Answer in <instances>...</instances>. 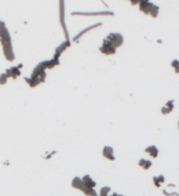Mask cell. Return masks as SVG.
Wrapping results in <instances>:
<instances>
[{
  "label": "cell",
  "mask_w": 179,
  "mask_h": 196,
  "mask_svg": "<svg viewBox=\"0 0 179 196\" xmlns=\"http://www.w3.org/2000/svg\"><path fill=\"white\" fill-rule=\"evenodd\" d=\"M0 42H1V45L3 47V51L7 60H14L15 56H14L10 34L7 31V27H5V24L1 21H0Z\"/></svg>",
  "instance_id": "obj_1"
},
{
  "label": "cell",
  "mask_w": 179,
  "mask_h": 196,
  "mask_svg": "<svg viewBox=\"0 0 179 196\" xmlns=\"http://www.w3.org/2000/svg\"><path fill=\"white\" fill-rule=\"evenodd\" d=\"M106 39L116 49L118 48V47L122 46L123 43H124V37L120 34H118V32H111V34L108 35V37H107Z\"/></svg>",
  "instance_id": "obj_2"
},
{
  "label": "cell",
  "mask_w": 179,
  "mask_h": 196,
  "mask_svg": "<svg viewBox=\"0 0 179 196\" xmlns=\"http://www.w3.org/2000/svg\"><path fill=\"white\" fill-rule=\"evenodd\" d=\"M100 51L102 53L106 54V56H111V54H115L116 52V48L109 42L107 39H105L103 42V45L100 47Z\"/></svg>",
  "instance_id": "obj_3"
},
{
  "label": "cell",
  "mask_w": 179,
  "mask_h": 196,
  "mask_svg": "<svg viewBox=\"0 0 179 196\" xmlns=\"http://www.w3.org/2000/svg\"><path fill=\"white\" fill-rule=\"evenodd\" d=\"M154 3L150 1V0H140L139 3H138V9L140 12H142L146 15H150L151 10H152Z\"/></svg>",
  "instance_id": "obj_4"
},
{
  "label": "cell",
  "mask_w": 179,
  "mask_h": 196,
  "mask_svg": "<svg viewBox=\"0 0 179 196\" xmlns=\"http://www.w3.org/2000/svg\"><path fill=\"white\" fill-rule=\"evenodd\" d=\"M60 20H61V25L64 29V32L66 35V38L68 40V34H67V28L65 25V19H64V0H60Z\"/></svg>",
  "instance_id": "obj_5"
},
{
  "label": "cell",
  "mask_w": 179,
  "mask_h": 196,
  "mask_svg": "<svg viewBox=\"0 0 179 196\" xmlns=\"http://www.w3.org/2000/svg\"><path fill=\"white\" fill-rule=\"evenodd\" d=\"M72 15H81V16H113L114 13L107 10V12H96V13H72Z\"/></svg>",
  "instance_id": "obj_6"
},
{
  "label": "cell",
  "mask_w": 179,
  "mask_h": 196,
  "mask_svg": "<svg viewBox=\"0 0 179 196\" xmlns=\"http://www.w3.org/2000/svg\"><path fill=\"white\" fill-rule=\"evenodd\" d=\"M103 154L104 156H106L107 159L111 160V161H114V154H113V148L110 147V146H105L103 149Z\"/></svg>",
  "instance_id": "obj_7"
},
{
  "label": "cell",
  "mask_w": 179,
  "mask_h": 196,
  "mask_svg": "<svg viewBox=\"0 0 179 196\" xmlns=\"http://www.w3.org/2000/svg\"><path fill=\"white\" fill-rule=\"evenodd\" d=\"M98 26H102V23L100 22V23H96V24H93V25H91V26H89V27H87L86 29H84V30H82L81 32H80V34L76 35V38H74V41L76 40H78V39H80L82 37V35H83L84 34H86L87 31H89V30H91V29H93V28H96V27H98Z\"/></svg>",
  "instance_id": "obj_8"
},
{
  "label": "cell",
  "mask_w": 179,
  "mask_h": 196,
  "mask_svg": "<svg viewBox=\"0 0 179 196\" xmlns=\"http://www.w3.org/2000/svg\"><path fill=\"white\" fill-rule=\"evenodd\" d=\"M19 74H20V71L18 70L17 67H13V68H11L10 70H7V76H12L13 78H16Z\"/></svg>",
  "instance_id": "obj_9"
},
{
  "label": "cell",
  "mask_w": 179,
  "mask_h": 196,
  "mask_svg": "<svg viewBox=\"0 0 179 196\" xmlns=\"http://www.w3.org/2000/svg\"><path fill=\"white\" fill-rule=\"evenodd\" d=\"M158 14H159V6L158 5H154L152 10H151V13H150V15L152 16L153 18H157Z\"/></svg>",
  "instance_id": "obj_10"
},
{
  "label": "cell",
  "mask_w": 179,
  "mask_h": 196,
  "mask_svg": "<svg viewBox=\"0 0 179 196\" xmlns=\"http://www.w3.org/2000/svg\"><path fill=\"white\" fill-rule=\"evenodd\" d=\"M174 103H175V100H174V99H170V100L167 101V103L164 104V106H166L168 107V109L171 110V111L173 112V110H174Z\"/></svg>",
  "instance_id": "obj_11"
},
{
  "label": "cell",
  "mask_w": 179,
  "mask_h": 196,
  "mask_svg": "<svg viewBox=\"0 0 179 196\" xmlns=\"http://www.w3.org/2000/svg\"><path fill=\"white\" fill-rule=\"evenodd\" d=\"M160 113L162 115H169V114H171V113H172V111H171V110H169L168 109V107L166 106H164L160 109Z\"/></svg>",
  "instance_id": "obj_12"
},
{
  "label": "cell",
  "mask_w": 179,
  "mask_h": 196,
  "mask_svg": "<svg viewBox=\"0 0 179 196\" xmlns=\"http://www.w3.org/2000/svg\"><path fill=\"white\" fill-rule=\"evenodd\" d=\"M156 148H157V147H156L155 145H151V146H148V147H146V148H145V152H146V153H149V154H150V153L152 152V151L154 150V149H156Z\"/></svg>",
  "instance_id": "obj_13"
},
{
  "label": "cell",
  "mask_w": 179,
  "mask_h": 196,
  "mask_svg": "<svg viewBox=\"0 0 179 196\" xmlns=\"http://www.w3.org/2000/svg\"><path fill=\"white\" fill-rule=\"evenodd\" d=\"M152 164H153L152 161H150V160H147V161H146V164L144 165V167H142V168H144L145 170H149L151 167H152Z\"/></svg>",
  "instance_id": "obj_14"
},
{
  "label": "cell",
  "mask_w": 179,
  "mask_h": 196,
  "mask_svg": "<svg viewBox=\"0 0 179 196\" xmlns=\"http://www.w3.org/2000/svg\"><path fill=\"white\" fill-rule=\"evenodd\" d=\"M158 153H159V150H158V148H156V149H154L152 152L150 153V156L153 159H156L158 156Z\"/></svg>",
  "instance_id": "obj_15"
},
{
  "label": "cell",
  "mask_w": 179,
  "mask_h": 196,
  "mask_svg": "<svg viewBox=\"0 0 179 196\" xmlns=\"http://www.w3.org/2000/svg\"><path fill=\"white\" fill-rule=\"evenodd\" d=\"M153 181H154V185H155V186L157 187V188H160L161 187V184L159 183L157 176H154V177H153Z\"/></svg>",
  "instance_id": "obj_16"
},
{
  "label": "cell",
  "mask_w": 179,
  "mask_h": 196,
  "mask_svg": "<svg viewBox=\"0 0 179 196\" xmlns=\"http://www.w3.org/2000/svg\"><path fill=\"white\" fill-rule=\"evenodd\" d=\"M146 161H147V160H146V159H140L139 161H138V166H140V167H144V165L146 164Z\"/></svg>",
  "instance_id": "obj_17"
},
{
  "label": "cell",
  "mask_w": 179,
  "mask_h": 196,
  "mask_svg": "<svg viewBox=\"0 0 179 196\" xmlns=\"http://www.w3.org/2000/svg\"><path fill=\"white\" fill-rule=\"evenodd\" d=\"M7 74H5V75H2L1 77H0V82H1V84H4V82L7 81Z\"/></svg>",
  "instance_id": "obj_18"
},
{
  "label": "cell",
  "mask_w": 179,
  "mask_h": 196,
  "mask_svg": "<svg viewBox=\"0 0 179 196\" xmlns=\"http://www.w3.org/2000/svg\"><path fill=\"white\" fill-rule=\"evenodd\" d=\"M157 178H158V181H159V183H160V184L164 183V175H158Z\"/></svg>",
  "instance_id": "obj_19"
},
{
  "label": "cell",
  "mask_w": 179,
  "mask_h": 196,
  "mask_svg": "<svg viewBox=\"0 0 179 196\" xmlns=\"http://www.w3.org/2000/svg\"><path fill=\"white\" fill-rule=\"evenodd\" d=\"M129 1L131 2V4H132V5H137V4L139 3L140 0H129Z\"/></svg>",
  "instance_id": "obj_20"
},
{
  "label": "cell",
  "mask_w": 179,
  "mask_h": 196,
  "mask_svg": "<svg viewBox=\"0 0 179 196\" xmlns=\"http://www.w3.org/2000/svg\"><path fill=\"white\" fill-rule=\"evenodd\" d=\"M174 70H175V73H179V64H178L177 67L174 69Z\"/></svg>",
  "instance_id": "obj_21"
},
{
  "label": "cell",
  "mask_w": 179,
  "mask_h": 196,
  "mask_svg": "<svg viewBox=\"0 0 179 196\" xmlns=\"http://www.w3.org/2000/svg\"><path fill=\"white\" fill-rule=\"evenodd\" d=\"M178 131H179V120H178Z\"/></svg>",
  "instance_id": "obj_22"
}]
</instances>
